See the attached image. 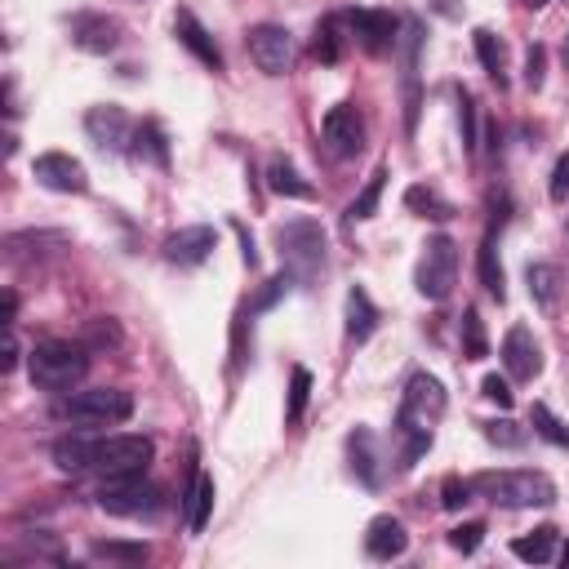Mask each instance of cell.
Here are the masks:
<instances>
[{"label": "cell", "mask_w": 569, "mask_h": 569, "mask_svg": "<svg viewBox=\"0 0 569 569\" xmlns=\"http://www.w3.org/2000/svg\"><path fill=\"white\" fill-rule=\"evenodd\" d=\"M480 391H485V400H493L498 409H511V405H516V391H511V382H507V378H498V373H485Z\"/></svg>", "instance_id": "ab89813d"}, {"label": "cell", "mask_w": 569, "mask_h": 569, "mask_svg": "<svg viewBox=\"0 0 569 569\" xmlns=\"http://www.w3.org/2000/svg\"><path fill=\"white\" fill-rule=\"evenodd\" d=\"M213 498H218L213 476L196 471V476H191V489H187V502H182V520H187L191 533H200V529L209 525V516H213Z\"/></svg>", "instance_id": "7402d4cb"}, {"label": "cell", "mask_w": 569, "mask_h": 569, "mask_svg": "<svg viewBox=\"0 0 569 569\" xmlns=\"http://www.w3.org/2000/svg\"><path fill=\"white\" fill-rule=\"evenodd\" d=\"M520 4H525V9H547L551 0H520Z\"/></svg>", "instance_id": "7dc6e473"}, {"label": "cell", "mask_w": 569, "mask_h": 569, "mask_svg": "<svg viewBox=\"0 0 569 569\" xmlns=\"http://www.w3.org/2000/svg\"><path fill=\"white\" fill-rule=\"evenodd\" d=\"M525 284H529V298H533L542 311H551V307L560 302V289H565L556 262H529V267H525Z\"/></svg>", "instance_id": "cb8c5ba5"}, {"label": "cell", "mask_w": 569, "mask_h": 569, "mask_svg": "<svg viewBox=\"0 0 569 569\" xmlns=\"http://www.w3.org/2000/svg\"><path fill=\"white\" fill-rule=\"evenodd\" d=\"M467 485L476 498L493 507H551L556 502V485L542 471H480Z\"/></svg>", "instance_id": "5b68a950"}, {"label": "cell", "mask_w": 569, "mask_h": 569, "mask_svg": "<svg viewBox=\"0 0 569 569\" xmlns=\"http://www.w3.org/2000/svg\"><path fill=\"white\" fill-rule=\"evenodd\" d=\"M565 67H569V36H565Z\"/></svg>", "instance_id": "681fc988"}, {"label": "cell", "mask_w": 569, "mask_h": 569, "mask_svg": "<svg viewBox=\"0 0 569 569\" xmlns=\"http://www.w3.org/2000/svg\"><path fill=\"white\" fill-rule=\"evenodd\" d=\"M133 413V396L120 391V387H84V391H67L58 396L53 405V418L58 422H71V427H116Z\"/></svg>", "instance_id": "8992f818"}, {"label": "cell", "mask_w": 569, "mask_h": 569, "mask_svg": "<svg viewBox=\"0 0 569 569\" xmlns=\"http://www.w3.org/2000/svg\"><path fill=\"white\" fill-rule=\"evenodd\" d=\"M276 249H280V262H284V271L293 276V284L307 289V284L325 271V249H329V240H325V227H320L316 218H289V222L276 227Z\"/></svg>", "instance_id": "3957f363"}, {"label": "cell", "mask_w": 569, "mask_h": 569, "mask_svg": "<svg viewBox=\"0 0 569 569\" xmlns=\"http://www.w3.org/2000/svg\"><path fill=\"white\" fill-rule=\"evenodd\" d=\"M547 80V49L542 44H529V58H525V84L529 89H542Z\"/></svg>", "instance_id": "60d3db41"}, {"label": "cell", "mask_w": 569, "mask_h": 569, "mask_svg": "<svg viewBox=\"0 0 569 569\" xmlns=\"http://www.w3.org/2000/svg\"><path fill=\"white\" fill-rule=\"evenodd\" d=\"M133 156H138V160H151L156 169L169 164V138H164V129H160L156 120H142V124H138V133H133Z\"/></svg>", "instance_id": "f1b7e54d"}, {"label": "cell", "mask_w": 569, "mask_h": 569, "mask_svg": "<svg viewBox=\"0 0 569 569\" xmlns=\"http://www.w3.org/2000/svg\"><path fill=\"white\" fill-rule=\"evenodd\" d=\"M405 209H409V213H418V218H436V222L453 218V204H449L436 187H427V182H413V187L405 191Z\"/></svg>", "instance_id": "83f0119b"}, {"label": "cell", "mask_w": 569, "mask_h": 569, "mask_svg": "<svg viewBox=\"0 0 569 569\" xmlns=\"http://www.w3.org/2000/svg\"><path fill=\"white\" fill-rule=\"evenodd\" d=\"M289 284H293V276H289V271H280V276H271V280H267V284H262L258 293H253V302H249L244 311H249V316H258V311H267V307H276V302H280V298L289 293Z\"/></svg>", "instance_id": "8d00e7d4"}, {"label": "cell", "mask_w": 569, "mask_h": 569, "mask_svg": "<svg viewBox=\"0 0 569 569\" xmlns=\"http://www.w3.org/2000/svg\"><path fill=\"white\" fill-rule=\"evenodd\" d=\"M480 542H485V525H480V520H467V525H453V529H449V547L462 551V556H471Z\"/></svg>", "instance_id": "74e56055"}, {"label": "cell", "mask_w": 569, "mask_h": 569, "mask_svg": "<svg viewBox=\"0 0 569 569\" xmlns=\"http://www.w3.org/2000/svg\"><path fill=\"white\" fill-rule=\"evenodd\" d=\"M440 502H445V511H458L462 502H471V485H467V480H458V476H449V480H445V489H440Z\"/></svg>", "instance_id": "b9f144b4"}, {"label": "cell", "mask_w": 569, "mask_h": 569, "mask_svg": "<svg viewBox=\"0 0 569 569\" xmlns=\"http://www.w3.org/2000/svg\"><path fill=\"white\" fill-rule=\"evenodd\" d=\"M529 427H533V431H538L542 440H551V445L569 449V427H565V422H560V418H556V413H551V409H547L542 400H538V405L529 409Z\"/></svg>", "instance_id": "d6a6232c"}, {"label": "cell", "mask_w": 569, "mask_h": 569, "mask_svg": "<svg viewBox=\"0 0 569 569\" xmlns=\"http://www.w3.org/2000/svg\"><path fill=\"white\" fill-rule=\"evenodd\" d=\"M27 365H31V382H36V387H44V391H53V396H67V391H76V382L89 373V347L62 342V338H44V342L31 347Z\"/></svg>", "instance_id": "277c9868"}, {"label": "cell", "mask_w": 569, "mask_h": 569, "mask_svg": "<svg viewBox=\"0 0 569 569\" xmlns=\"http://www.w3.org/2000/svg\"><path fill=\"white\" fill-rule=\"evenodd\" d=\"M471 44H476V58H480L485 76L502 89V84H507V49H502V40H498L489 27H476V31H471Z\"/></svg>", "instance_id": "4316f807"}, {"label": "cell", "mask_w": 569, "mask_h": 569, "mask_svg": "<svg viewBox=\"0 0 569 569\" xmlns=\"http://www.w3.org/2000/svg\"><path fill=\"white\" fill-rule=\"evenodd\" d=\"M156 458L151 436L138 431H120V436H62L53 445V462L58 471H93V476H133L147 471V462Z\"/></svg>", "instance_id": "6da1fadb"}, {"label": "cell", "mask_w": 569, "mask_h": 569, "mask_svg": "<svg viewBox=\"0 0 569 569\" xmlns=\"http://www.w3.org/2000/svg\"><path fill=\"white\" fill-rule=\"evenodd\" d=\"M547 196L551 200H569V151L556 160V169H551V187H547Z\"/></svg>", "instance_id": "7bdbcfd3"}, {"label": "cell", "mask_w": 569, "mask_h": 569, "mask_svg": "<svg viewBox=\"0 0 569 569\" xmlns=\"http://www.w3.org/2000/svg\"><path fill=\"white\" fill-rule=\"evenodd\" d=\"M347 453H351V471H356L369 489H378V485H382V449H378V436H373L369 427H356V431L347 436Z\"/></svg>", "instance_id": "ffe728a7"}, {"label": "cell", "mask_w": 569, "mask_h": 569, "mask_svg": "<svg viewBox=\"0 0 569 569\" xmlns=\"http://www.w3.org/2000/svg\"><path fill=\"white\" fill-rule=\"evenodd\" d=\"M173 36H178V44H187L209 71H222V49L213 44V36L204 31V22H200L191 9H178V13H173Z\"/></svg>", "instance_id": "d6986e66"}, {"label": "cell", "mask_w": 569, "mask_h": 569, "mask_svg": "<svg viewBox=\"0 0 569 569\" xmlns=\"http://www.w3.org/2000/svg\"><path fill=\"white\" fill-rule=\"evenodd\" d=\"M382 187H387V164H378L373 173H369V182L360 187V196L347 204V222H365V218H373V209H378V196H382Z\"/></svg>", "instance_id": "4dcf8cb0"}, {"label": "cell", "mask_w": 569, "mask_h": 569, "mask_svg": "<svg viewBox=\"0 0 569 569\" xmlns=\"http://www.w3.org/2000/svg\"><path fill=\"white\" fill-rule=\"evenodd\" d=\"M480 356H489L485 325H480V311L467 307V311H462V360H480Z\"/></svg>", "instance_id": "836d02e7"}, {"label": "cell", "mask_w": 569, "mask_h": 569, "mask_svg": "<svg viewBox=\"0 0 569 569\" xmlns=\"http://www.w3.org/2000/svg\"><path fill=\"white\" fill-rule=\"evenodd\" d=\"M236 236H240V253H244V267H258V249H253V236L236 222Z\"/></svg>", "instance_id": "ee69618b"}, {"label": "cell", "mask_w": 569, "mask_h": 569, "mask_svg": "<svg viewBox=\"0 0 569 569\" xmlns=\"http://www.w3.org/2000/svg\"><path fill=\"white\" fill-rule=\"evenodd\" d=\"M453 280H458V244H453V236H431L413 267V284L427 302H445Z\"/></svg>", "instance_id": "ba28073f"}, {"label": "cell", "mask_w": 569, "mask_h": 569, "mask_svg": "<svg viewBox=\"0 0 569 569\" xmlns=\"http://www.w3.org/2000/svg\"><path fill=\"white\" fill-rule=\"evenodd\" d=\"M560 565H569V542H565V547H560Z\"/></svg>", "instance_id": "c3c4849f"}, {"label": "cell", "mask_w": 569, "mask_h": 569, "mask_svg": "<svg viewBox=\"0 0 569 569\" xmlns=\"http://www.w3.org/2000/svg\"><path fill=\"white\" fill-rule=\"evenodd\" d=\"M373 329H378V307H373V298L360 284H351L347 289V338L351 342H365Z\"/></svg>", "instance_id": "484cf974"}, {"label": "cell", "mask_w": 569, "mask_h": 569, "mask_svg": "<svg viewBox=\"0 0 569 569\" xmlns=\"http://www.w3.org/2000/svg\"><path fill=\"white\" fill-rule=\"evenodd\" d=\"M267 187H271L276 196H289V200H311V196H316V187L298 173V164H293L289 156H276V160L267 164Z\"/></svg>", "instance_id": "603a6c76"}, {"label": "cell", "mask_w": 569, "mask_h": 569, "mask_svg": "<svg viewBox=\"0 0 569 569\" xmlns=\"http://www.w3.org/2000/svg\"><path fill=\"white\" fill-rule=\"evenodd\" d=\"M400 84H405V133H413L418 124V49H422V22L405 18L400 22Z\"/></svg>", "instance_id": "5bb4252c"}, {"label": "cell", "mask_w": 569, "mask_h": 569, "mask_svg": "<svg viewBox=\"0 0 569 569\" xmlns=\"http://www.w3.org/2000/svg\"><path fill=\"white\" fill-rule=\"evenodd\" d=\"M31 178H36L44 191H62V196L89 191L84 164H80L76 156H67V151H44V156H36V160H31Z\"/></svg>", "instance_id": "4fadbf2b"}, {"label": "cell", "mask_w": 569, "mask_h": 569, "mask_svg": "<svg viewBox=\"0 0 569 569\" xmlns=\"http://www.w3.org/2000/svg\"><path fill=\"white\" fill-rule=\"evenodd\" d=\"M18 356H22V347H18L13 329H9V342H4V360H0V369H4V373H13V369H18Z\"/></svg>", "instance_id": "f6af8a7d"}, {"label": "cell", "mask_w": 569, "mask_h": 569, "mask_svg": "<svg viewBox=\"0 0 569 569\" xmlns=\"http://www.w3.org/2000/svg\"><path fill=\"white\" fill-rule=\"evenodd\" d=\"M502 365L516 382H529L542 373V351H538V338L525 329V325H511L507 338H502Z\"/></svg>", "instance_id": "2e32d148"}, {"label": "cell", "mask_w": 569, "mask_h": 569, "mask_svg": "<svg viewBox=\"0 0 569 569\" xmlns=\"http://www.w3.org/2000/svg\"><path fill=\"white\" fill-rule=\"evenodd\" d=\"M13 320H18V298H13V289H4V325L13 329Z\"/></svg>", "instance_id": "bcb514c9"}, {"label": "cell", "mask_w": 569, "mask_h": 569, "mask_svg": "<svg viewBox=\"0 0 569 569\" xmlns=\"http://www.w3.org/2000/svg\"><path fill=\"white\" fill-rule=\"evenodd\" d=\"M480 431H485V440L498 445V449H520V445H525V427H516L511 418H489V422H480Z\"/></svg>", "instance_id": "d590c367"}, {"label": "cell", "mask_w": 569, "mask_h": 569, "mask_svg": "<svg viewBox=\"0 0 569 569\" xmlns=\"http://www.w3.org/2000/svg\"><path fill=\"white\" fill-rule=\"evenodd\" d=\"M71 40L84 53H111L120 44V22L111 13H76L71 18Z\"/></svg>", "instance_id": "ac0fdd59"}, {"label": "cell", "mask_w": 569, "mask_h": 569, "mask_svg": "<svg viewBox=\"0 0 569 569\" xmlns=\"http://www.w3.org/2000/svg\"><path fill=\"white\" fill-rule=\"evenodd\" d=\"M342 31H351V27H347V13H329V18H320V22H316L311 53H316L320 62H338L342 49H347V40H351V36H342Z\"/></svg>", "instance_id": "d4e9b609"}, {"label": "cell", "mask_w": 569, "mask_h": 569, "mask_svg": "<svg viewBox=\"0 0 569 569\" xmlns=\"http://www.w3.org/2000/svg\"><path fill=\"white\" fill-rule=\"evenodd\" d=\"M84 133H89L102 151H133V133H138V124L129 120L124 107L102 102V107H89V111H84Z\"/></svg>", "instance_id": "7c38bea8"}, {"label": "cell", "mask_w": 569, "mask_h": 569, "mask_svg": "<svg viewBox=\"0 0 569 569\" xmlns=\"http://www.w3.org/2000/svg\"><path fill=\"white\" fill-rule=\"evenodd\" d=\"M320 138H325V151H329L333 160L360 156V151H365V120H360V111H356L351 102L329 107L325 120H320Z\"/></svg>", "instance_id": "30bf717a"}, {"label": "cell", "mask_w": 569, "mask_h": 569, "mask_svg": "<svg viewBox=\"0 0 569 569\" xmlns=\"http://www.w3.org/2000/svg\"><path fill=\"white\" fill-rule=\"evenodd\" d=\"M556 538H560V533H556L551 525H542V529L516 538V542H511V556H520V560H529V565H547V560L556 556Z\"/></svg>", "instance_id": "f546056e"}, {"label": "cell", "mask_w": 569, "mask_h": 569, "mask_svg": "<svg viewBox=\"0 0 569 569\" xmlns=\"http://www.w3.org/2000/svg\"><path fill=\"white\" fill-rule=\"evenodd\" d=\"M458 124H462V147L476 151V102L467 89H458Z\"/></svg>", "instance_id": "f35d334b"}, {"label": "cell", "mask_w": 569, "mask_h": 569, "mask_svg": "<svg viewBox=\"0 0 569 569\" xmlns=\"http://www.w3.org/2000/svg\"><path fill=\"white\" fill-rule=\"evenodd\" d=\"M445 418V387L431 373H413L400 391V409H396V467L409 471L427 449H431V427Z\"/></svg>", "instance_id": "7a4b0ae2"}, {"label": "cell", "mask_w": 569, "mask_h": 569, "mask_svg": "<svg viewBox=\"0 0 569 569\" xmlns=\"http://www.w3.org/2000/svg\"><path fill=\"white\" fill-rule=\"evenodd\" d=\"M244 44H249V58L258 62V71H267V76H284V71L293 67V58H298L293 36H289L284 27H276V22H258V27H249Z\"/></svg>", "instance_id": "9c48e42d"}, {"label": "cell", "mask_w": 569, "mask_h": 569, "mask_svg": "<svg viewBox=\"0 0 569 569\" xmlns=\"http://www.w3.org/2000/svg\"><path fill=\"white\" fill-rule=\"evenodd\" d=\"M347 27H351V36L360 40V49H369V53H387L400 36V18H391L387 9H351L347 13Z\"/></svg>", "instance_id": "9a60e30c"}, {"label": "cell", "mask_w": 569, "mask_h": 569, "mask_svg": "<svg viewBox=\"0 0 569 569\" xmlns=\"http://www.w3.org/2000/svg\"><path fill=\"white\" fill-rule=\"evenodd\" d=\"M93 498H98V507L107 516H124V520H142V516H156L164 507L160 485L147 480L142 471H133V476H107Z\"/></svg>", "instance_id": "52a82bcc"}, {"label": "cell", "mask_w": 569, "mask_h": 569, "mask_svg": "<svg viewBox=\"0 0 569 569\" xmlns=\"http://www.w3.org/2000/svg\"><path fill=\"white\" fill-rule=\"evenodd\" d=\"M507 213H511V200L498 196L489 204V222H485V236H480V249H476V262H480V284L502 302L507 298V280H502V262H498V236L507 227Z\"/></svg>", "instance_id": "8fae6325"}, {"label": "cell", "mask_w": 569, "mask_h": 569, "mask_svg": "<svg viewBox=\"0 0 569 569\" xmlns=\"http://www.w3.org/2000/svg\"><path fill=\"white\" fill-rule=\"evenodd\" d=\"M307 396H311V373H307L302 365H293V373H289V405H284V427H298V422H302Z\"/></svg>", "instance_id": "1f68e13d"}, {"label": "cell", "mask_w": 569, "mask_h": 569, "mask_svg": "<svg viewBox=\"0 0 569 569\" xmlns=\"http://www.w3.org/2000/svg\"><path fill=\"white\" fill-rule=\"evenodd\" d=\"M405 547H409V533H405V525H400L396 516H373V520H369V529H365V551H369L373 560H396V556H405Z\"/></svg>", "instance_id": "44dd1931"}, {"label": "cell", "mask_w": 569, "mask_h": 569, "mask_svg": "<svg viewBox=\"0 0 569 569\" xmlns=\"http://www.w3.org/2000/svg\"><path fill=\"white\" fill-rule=\"evenodd\" d=\"M98 560H116V565H142L151 551H147V542H93L89 547Z\"/></svg>", "instance_id": "e575fe53"}, {"label": "cell", "mask_w": 569, "mask_h": 569, "mask_svg": "<svg viewBox=\"0 0 569 569\" xmlns=\"http://www.w3.org/2000/svg\"><path fill=\"white\" fill-rule=\"evenodd\" d=\"M218 244V231L196 222V227H178L173 236H164V258L178 262V267H200Z\"/></svg>", "instance_id": "e0dca14e"}]
</instances>
